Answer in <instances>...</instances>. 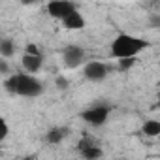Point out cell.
Segmentation results:
<instances>
[{
    "label": "cell",
    "mask_w": 160,
    "mask_h": 160,
    "mask_svg": "<svg viewBox=\"0 0 160 160\" xmlns=\"http://www.w3.org/2000/svg\"><path fill=\"white\" fill-rule=\"evenodd\" d=\"M4 87L12 94L27 96V98H34V96H40L43 92L42 81H40L36 75H30V73H15V75H10L6 81H4Z\"/></svg>",
    "instance_id": "cell-1"
},
{
    "label": "cell",
    "mask_w": 160,
    "mask_h": 160,
    "mask_svg": "<svg viewBox=\"0 0 160 160\" xmlns=\"http://www.w3.org/2000/svg\"><path fill=\"white\" fill-rule=\"evenodd\" d=\"M147 40L139 38V36H132V34H119L113 42H111V57L117 60H124V58H136L141 51L147 49Z\"/></svg>",
    "instance_id": "cell-2"
},
{
    "label": "cell",
    "mask_w": 160,
    "mask_h": 160,
    "mask_svg": "<svg viewBox=\"0 0 160 160\" xmlns=\"http://www.w3.org/2000/svg\"><path fill=\"white\" fill-rule=\"evenodd\" d=\"M45 8H47V13L53 19H58L60 23L66 17H70L73 12H77V6L73 2H68V0H53V2H49Z\"/></svg>",
    "instance_id": "cell-3"
},
{
    "label": "cell",
    "mask_w": 160,
    "mask_h": 160,
    "mask_svg": "<svg viewBox=\"0 0 160 160\" xmlns=\"http://www.w3.org/2000/svg\"><path fill=\"white\" fill-rule=\"evenodd\" d=\"M81 117H83V121L89 122L91 126H102V124H106L108 119H109V108L98 104V106H92V108L85 109V111L81 113Z\"/></svg>",
    "instance_id": "cell-4"
},
{
    "label": "cell",
    "mask_w": 160,
    "mask_h": 160,
    "mask_svg": "<svg viewBox=\"0 0 160 160\" xmlns=\"http://www.w3.org/2000/svg\"><path fill=\"white\" fill-rule=\"evenodd\" d=\"M62 60L68 68H77L85 60V51L79 45H66L62 49Z\"/></svg>",
    "instance_id": "cell-5"
},
{
    "label": "cell",
    "mask_w": 160,
    "mask_h": 160,
    "mask_svg": "<svg viewBox=\"0 0 160 160\" xmlns=\"http://www.w3.org/2000/svg\"><path fill=\"white\" fill-rule=\"evenodd\" d=\"M109 73V66L106 62H100V60H91L85 64V77L91 79V81H102L106 79Z\"/></svg>",
    "instance_id": "cell-6"
},
{
    "label": "cell",
    "mask_w": 160,
    "mask_h": 160,
    "mask_svg": "<svg viewBox=\"0 0 160 160\" xmlns=\"http://www.w3.org/2000/svg\"><path fill=\"white\" fill-rule=\"evenodd\" d=\"M21 64L25 68V73H38L43 66V60H42V55H34V53H25L23 58H21Z\"/></svg>",
    "instance_id": "cell-7"
},
{
    "label": "cell",
    "mask_w": 160,
    "mask_h": 160,
    "mask_svg": "<svg viewBox=\"0 0 160 160\" xmlns=\"http://www.w3.org/2000/svg\"><path fill=\"white\" fill-rule=\"evenodd\" d=\"M85 17L79 13V10L77 12H73L70 17H66L64 21H62V27L64 28H68V30H81V28H85Z\"/></svg>",
    "instance_id": "cell-8"
},
{
    "label": "cell",
    "mask_w": 160,
    "mask_h": 160,
    "mask_svg": "<svg viewBox=\"0 0 160 160\" xmlns=\"http://www.w3.org/2000/svg\"><path fill=\"white\" fill-rule=\"evenodd\" d=\"M79 151H81V154H83L87 160H96V158H100V156H102V151H100V147L92 145L91 141H85V143H81V145H79Z\"/></svg>",
    "instance_id": "cell-9"
},
{
    "label": "cell",
    "mask_w": 160,
    "mask_h": 160,
    "mask_svg": "<svg viewBox=\"0 0 160 160\" xmlns=\"http://www.w3.org/2000/svg\"><path fill=\"white\" fill-rule=\"evenodd\" d=\"M141 132H143L145 136H149V138L160 136V121H154V119L145 121V122H143V126H141Z\"/></svg>",
    "instance_id": "cell-10"
},
{
    "label": "cell",
    "mask_w": 160,
    "mask_h": 160,
    "mask_svg": "<svg viewBox=\"0 0 160 160\" xmlns=\"http://www.w3.org/2000/svg\"><path fill=\"white\" fill-rule=\"evenodd\" d=\"M64 136H66V128H60V126H55V128H51V130L47 132V136H45V139H47L49 143H60V141L64 139Z\"/></svg>",
    "instance_id": "cell-11"
},
{
    "label": "cell",
    "mask_w": 160,
    "mask_h": 160,
    "mask_svg": "<svg viewBox=\"0 0 160 160\" xmlns=\"http://www.w3.org/2000/svg\"><path fill=\"white\" fill-rule=\"evenodd\" d=\"M13 53H15V43L12 40H8V38L0 40V55L4 58H10V57H13Z\"/></svg>",
    "instance_id": "cell-12"
},
{
    "label": "cell",
    "mask_w": 160,
    "mask_h": 160,
    "mask_svg": "<svg viewBox=\"0 0 160 160\" xmlns=\"http://www.w3.org/2000/svg\"><path fill=\"white\" fill-rule=\"evenodd\" d=\"M136 64V58H124V60H119V68L121 70H128L130 66Z\"/></svg>",
    "instance_id": "cell-13"
},
{
    "label": "cell",
    "mask_w": 160,
    "mask_h": 160,
    "mask_svg": "<svg viewBox=\"0 0 160 160\" xmlns=\"http://www.w3.org/2000/svg\"><path fill=\"white\" fill-rule=\"evenodd\" d=\"M0 126H2V136H0V138L6 139V138L10 136V126H8V121H6V119H2V121H0Z\"/></svg>",
    "instance_id": "cell-14"
},
{
    "label": "cell",
    "mask_w": 160,
    "mask_h": 160,
    "mask_svg": "<svg viewBox=\"0 0 160 160\" xmlns=\"http://www.w3.org/2000/svg\"><path fill=\"white\" fill-rule=\"evenodd\" d=\"M66 85H68V83H66L64 77H57V87H58V89H66Z\"/></svg>",
    "instance_id": "cell-15"
},
{
    "label": "cell",
    "mask_w": 160,
    "mask_h": 160,
    "mask_svg": "<svg viewBox=\"0 0 160 160\" xmlns=\"http://www.w3.org/2000/svg\"><path fill=\"white\" fill-rule=\"evenodd\" d=\"M0 70H2V73L8 72V66H6V60H2V66H0Z\"/></svg>",
    "instance_id": "cell-16"
},
{
    "label": "cell",
    "mask_w": 160,
    "mask_h": 160,
    "mask_svg": "<svg viewBox=\"0 0 160 160\" xmlns=\"http://www.w3.org/2000/svg\"><path fill=\"white\" fill-rule=\"evenodd\" d=\"M21 160H34L32 156H25V158H21Z\"/></svg>",
    "instance_id": "cell-17"
}]
</instances>
